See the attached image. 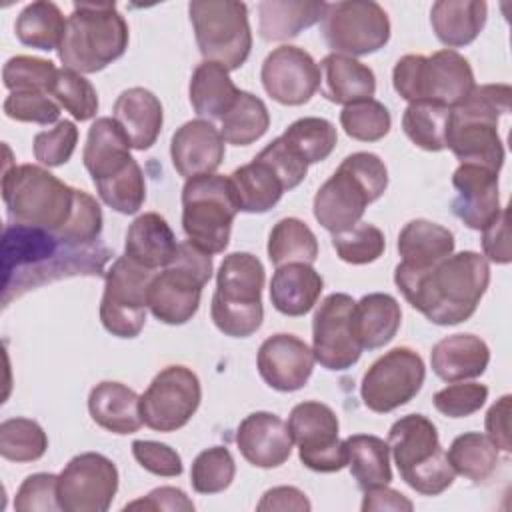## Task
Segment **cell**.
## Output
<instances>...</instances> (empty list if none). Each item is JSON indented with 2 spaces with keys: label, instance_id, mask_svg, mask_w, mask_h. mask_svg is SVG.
<instances>
[{
  "label": "cell",
  "instance_id": "cell-58",
  "mask_svg": "<svg viewBox=\"0 0 512 512\" xmlns=\"http://www.w3.org/2000/svg\"><path fill=\"white\" fill-rule=\"evenodd\" d=\"M484 256L496 264H508L512 260L510 234H508V210L502 208L500 214L482 230Z\"/></svg>",
  "mask_w": 512,
  "mask_h": 512
},
{
  "label": "cell",
  "instance_id": "cell-14",
  "mask_svg": "<svg viewBox=\"0 0 512 512\" xmlns=\"http://www.w3.org/2000/svg\"><path fill=\"white\" fill-rule=\"evenodd\" d=\"M152 276L154 270L136 264L126 254L112 262L100 302L102 326L112 336L136 338L142 332Z\"/></svg>",
  "mask_w": 512,
  "mask_h": 512
},
{
  "label": "cell",
  "instance_id": "cell-23",
  "mask_svg": "<svg viewBox=\"0 0 512 512\" xmlns=\"http://www.w3.org/2000/svg\"><path fill=\"white\" fill-rule=\"evenodd\" d=\"M456 196L452 200L454 216L472 230H484L500 214L498 172L460 164L452 174Z\"/></svg>",
  "mask_w": 512,
  "mask_h": 512
},
{
  "label": "cell",
  "instance_id": "cell-56",
  "mask_svg": "<svg viewBox=\"0 0 512 512\" xmlns=\"http://www.w3.org/2000/svg\"><path fill=\"white\" fill-rule=\"evenodd\" d=\"M132 454L136 462L150 474L166 476V478L182 474V458L168 444L154 442V440H134Z\"/></svg>",
  "mask_w": 512,
  "mask_h": 512
},
{
  "label": "cell",
  "instance_id": "cell-54",
  "mask_svg": "<svg viewBox=\"0 0 512 512\" xmlns=\"http://www.w3.org/2000/svg\"><path fill=\"white\" fill-rule=\"evenodd\" d=\"M488 398V388L478 382L450 384L438 390L432 398L434 408L448 418H466L478 412Z\"/></svg>",
  "mask_w": 512,
  "mask_h": 512
},
{
  "label": "cell",
  "instance_id": "cell-31",
  "mask_svg": "<svg viewBox=\"0 0 512 512\" xmlns=\"http://www.w3.org/2000/svg\"><path fill=\"white\" fill-rule=\"evenodd\" d=\"M320 68L324 72L322 96L334 104L348 106L370 100L376 92V76L372 68L352 56L332 52L322 58Z\"/></svg>",
  "mask_w": 512,
  "mask_h": 512
},
{
  "label": "cell",
  "instance_id": "cell-5",
  "mask_svg": "<svg viewBox=\"0 0 512 512\" xmlns=\"http://www.w3.org/2000/svg\"><path fill=\"white\" fill-rule=\"evenodd\" d=\"M388 188V170L380 156L354 152L342 160L336 172L314 196V218L332 234L354 228L370 202Z\"/></svg>",
  "mask_w": 512,
  "mask_h": 512
},
{
  "label": "cell",
  "instance_id": "cell-21",
  "mask_svg": "<svg viewBox=\"0 0 512 512\" xmlns=\"http://www.w3.org/2000/svg\"><path fill=\"white\" fill-rule=\"evenodd\" d=\"M260 80L266 94L284 106L306 104L320 86V66L298 46H278L262 62Z\"/></svg>",
  "mask_w": 512,
  "mask_h": 512
},
{
  "label": "cell",
  "instance_id": "cell-12",
  "mask_svg": "<svg viewBox=\"0 0 512 512\" xmlns=\"http://www.w3.org/2000/svg\"><path fill=\"white\" fill-rule=\"evenodd\" d=\"M238 212L236 194L228 176L200 174L182 188V228L192 244L208 254H220L230 242Z\"/></svg>",
  "mask_w": 512,
  "mask_h": 512
},
{
  "label": "cell",
  "instance_id": "cell-46",
  "mask_svg": "<svg viewBox=\"0 0 512 512\" xmlns=\"http://www.w3.org/2000/svg\"><path fill=\"white\" fill-rule=\"evenodd\" d=\"M234 474L236 464L230 450L224 446H212L194 458L190 482L198 494H218L232 484Z\"/></svg>",
  "mask_w": 512,
  "mask_h": 512
},
{
  "label": "cell",
  "instance_id": "cell-32",
  "mask_svg": "<svg viewBox=\"0 0 512 512\" xmlns=\"http://www.w3.org/2000/svg\"><path fill=\"white\" fill-rule=\"evenodd\" d=\"M328 2L264 0L258 4V32L268 42L296 38L302 30L322 22Z\"/></svg>",
  "mask_w": 512,
  "mask_h": 512
},
{
  "label": "cell",
  "instance_id": "cell-7",
  "mask_svg": "<svg viewBox=\"0 0 512 512\" xmlns=\"http://www.w3.org/2000/svg\"><path fill=\"white\" fill-rule=\"evenodd\" d=\"M76 192L78 188L36 164L6 168L2 176V200L10 222L44 228L58 236L74 212Z\"/></svg>",
  "mask_w": 512,
  "mask_h": 512
},
{
  "label": "cell",
  "instance_id": "cell-16",
  "mask_svg": "<svg viewBox=\"0 0 512 512\" xmlns=\"http://www.w3.org/2000/svg\"><path fill=\"white\" fill-rule=\"evenodd\" d=\"M424 378L422 356L408 346H396L366 370L360 396L368 410L386 414L408 404L420 392Z\"/></svg>",
  "mask_w": 512,
  "mask_h": 512
},
{
  "label": "cell",
  "instance_id": "cell-24",
  "mask_svg": "<svg viewBox=\"0 0 512 512\" xmlns=\"http://www.w3.org/2000/svg\"><path fill=\"white\" fill-rule=\"evenodd\" d=\"M226 154L220 130L204 118L188 120L170 140L172 166L180 176L194 178L200 174H214Z\"/></svg>",
  "mask_w": 512,
  "mask_h": 512
},
{
  "label": "cell",
  "instance_id": "cell-47",
  "mask_svg": "<svg viewBox=\"0 0 512 512\" xmlns=\"http://www.w3.org/2000/svg\"><path fill=\"white\" fill-rule=\"evenodd\" d=\"M340 126L354 140L376 142L390 132L392 118L382 102L370 98L344 106L340 112Z\"/></svg>",
  "mask_w": 512,
  "mask_h": 512
},
{
  "label": "cell",
  "instance_id": "cell-48",
  "mask_svg": "<svg viewBox=\"0 0 512 512\" xmlns=\"http://www.w3.org/2000/svg\"><path fill=\"white\" fill-rule=\"evenodd\" d=\"M56 78L58 68L54 62L34 56H12L2 68V80L10 92L34 90L52 96Z\"/></svg>",
  "mask_w": 512,
  "mask_h": 512
},
{
  "label": "cell",
  "instance_id": "cell-62",
  "mask_svg": "<svg viewBox=\"0 0 512 512\" xmlns=\"http://www.w3.org/2000/svg\"><path fill=\"white\" fill-rule=\"evenodd\" d=\"M414 504L400 494L398 490H392L386 486H374L364 490V500H362V510L372 512V510H406L410 512Z\"/></svg>",
  "mask_w": 512,
  "mask_h": 512
},
{
  "label": "cell",
  "instance_id": "cell-37",
  "mask_svg": "<svg viewBox=\"0 0 512 512\" xmlns=\"http://www.w3.org/2000/svg\"><path fill=\"white\" fill-rule=\"evenodd\" d=\"M188 94L190 104L198 116L220 120L234 104L240 90L234 86L228 70L222 64L204 60L192 72Z\"/></svg>",
  "mask_w": 512,
  "mask_h": 512
},
{
  "label": "cell",
  "instance_id": "cell-2",
  "mask_svg": "<svg viewBox=\"0 0 512 512\" xmlns=\"http://www.w3.org/2000/svg\"><path fill=\"white\" fill-rule=\"evenodd\" d=\"M108 256L104 246H74L50 230L8 222L2 238L4 304L10 292L18 296L54 278L100 274Z\"/></svg>",
  "mask_w": 512,
  "mask_h": 512
},
{
  "label": "cell",
  "instance_id": "cell-4",
  "mask_svg": "<svg viewBox=\"0 0 512 512\" xmlns=\"http://www.w3.org/2000/svg\"><path fill=\"white\" fill-rule=\"evenodd\" d=\"M512 88L508 84L474 86L462 104L452 108L446 148L460 164H476L500 172L504 146L498 134V118L510 112Z\"/></svg>",
  "mask_w": 512,
  "mask_h": 512
},
{
  "label": "cell",
  "instance_id": "cell-1",
  "mask_svg": "<svg viewBox=\"0 0 512 512\" xmlns=\"http://www.w3.org/2000/svg\"><path fill=\"white\" fill-rule=\"evenodd\" d=\"M394 282L410 306L432 324L452 326L476 312L490 284V266L478 252L462 250L428 268L398 264Z\"/></svg>",
  "mask_w": 512,
  "mask_h": 512
},
{
  "label": "cell",
  "instance_id": "cell-17",
  "mask_svg": "<svg viewBox=\"0 0 512 512\" xmlns=\"http://www.w3.org/2000/svg\"><path fill=\"white\" fill-rule=\"evenodd\" d=\"M202 400L198 376L180 364L162 368L140 396L142 422L156 432H174L188 424Z\"/></svg>",
  "mask_w": 512,
  "mask_h": 512
},
{
  "label": "cell",
  "instance_id": "cell-19",
  "mask_svg": "<svg viewBox=\"0 0 512 512\" xmlns=\"http://www.w3.org/2000/svg\"><path fill=\"white\" fill-rule=\"evenodd\" d=\"M116 490L118 468L98 452L74 456L58 476V502L64 512H106Z\"/></svg>",
  "mask_w": 512,
  "mask_h": 512
},
{
  "label": "cell",
  "instance_id": "cell-43",
  "mask_svg": "<svg viewBox=\"0 0 512 512\" xmlns=\"http://www.w3.org/2000/svg\"><path fill=\"white\" fill-rule=\"evenodd\" d=\"M452 108L434 102H410L402 114V130L422 150L440 152L446 148V132Z\"/></svg>",
  "mask_w": 512,
  "mask_h": 512
},
{
  "label": "cell",
  "instance_id": "cell-22",
  "mask_svg": "<svg viewBox=\"0 0 512 512\" xmlns=\"http://www.w3.org/2000/svg\"><path fill=\"white\" fill-rule=\"evenodd\" d=\"M312 348L294 334L266 338L256 356L260 378L278 392H296L306 386L314 370Z\"/></svg>",
  "mask_w": 512,
  "mask_h": 512
},
{
  "label": "cell",
  "instance_id": "cell-30",
  "mask_svg": "<svg viewBox=\"0 0 512 512\" xmlns=\"http://www.w3.org/2000/svg\"><path fill=\"white\" fill-rule=\"evenodd\" d=\"M88 412L100 428L114 434H132L144 424L140 396L122 382L96 384L88 396Z\"/></svg>",
  "mask_w": 512,
  "mask_h": 512
},
{
  "label": "cell",
  "instance_id": "cell-28",
  "mask_svg": "<svg viewBox=\"0 0 512 512\" xmlns=\"http://www.w3.org/2000/svg\"><path fill=\"white\" fill-rule=\"evenodd\" d=\"M322 288L324 280L312 264L290 262L276 268L270 280V300L280 314L304 316L318 302Z\"/></svg>",
  "mask_w": 512,
  "mask_h": 512
},
{
  "label": "cell",
  "instance_id": "cell-10",
  "mask_svg": "<svg viewBox=\"0 0 512 512\" xmlns=\"http://www.w3.org/2000/svg\"><path fill=\"white\" fill-rule=\"evenodd\" d=\"M392 86L408 102H434L456 108L476 84L468 60L446 48L432 56H402L392 70Z\"/></svg>",
  "mask_w": 512,
  "mask_h": 512
},
{
  "label": "cell",
  "instance_id": "cell-60",
  "mask_svg": "<svg viewBox=\"0 0 512 512\" xmlns=\"http://www.w3.org/2000/svg\"><path fill=\"white\" fill-rule=\"evenodd\" d=\"M510 400L512 396L510 394H504L502 398H498L490 410L486 412V436L494 442L496 448L504 450L506 454L512 450V444H510V426H508V420H510Z\"/></svg>",
  "mask_w": 512,
  "mask_h": 512
},
{
  "label": "cell",
  "instance_id": "cell-25",
  "mask_svg": "<svg viewBox=\"0 0 512 512\" xmlns=\"http://www.w3.org/2000/svg\"><path fill=\"white\" fill-rule=\"evenodd\" d=\"M288 424L272 412L248 414L236 432V446L246 462L256 468H278L292 454Z\"/></svg>",
  "mask_w": 512,
  "mask_h": 512
},
{
  "label": "cell",
  "instance_id": "cell-45",
  "mask_svg": "<svg viewBox=\"0 0 512 512\" xmlns=\"http://www.w3.org/2000/svg\"><path fill=\"white\" fill-rule=\"evenodd\" d=\"M48 436L30 418H8L0 424V454L12 462H34L44 456Z\"/></svg>",
  "mask_w": 512,
  "mask_h": 512
},
{
  "label": "cell",
  "instance_id": "cell-41",
  "mask_svg": "<svg viewBox=\"0 0 512 512\" xmlns=\"http://www.w3.org/2000/svg\"><path fill=\"white\" fill-rule=\"evenodd\" d=\"M268 258L278 268L290 262L312 264L318 258V240L300 218H282L268 236Z\"/></svg>",
  "mask_w": 512,
  "mask_h": 512
},
{
  "label": "cell",
  "instance_id": "cell-27",
  "mask_svg": "<svg viewBox=\"0 0 512 512\" xmlns=\"http://www.w3.org/2000/svg\"><path fill=\"white\" fill-rule=\"evenodd\" d=\"M112 118L120 124L134 150H148L158 140L164 122L160 100L140 86L128 88L116 98Z\"/></svg>",
  "mask_w": 512,
  "mask_h": 512
},
{
  "label": "cell",
  "instance_id": "cell-49",
  "mask_svg": "<svg viewBox=\"0 0 512 512\" xmlns=\"http://www.w3.org/2000/svg\"><path fill=\"white\" fill-rule=\"evenodd\" d=\"M332 246L338 258L348 264H370L384 254L386 238L374 224L358 222L346 232L332 234Z\"/></svg>",
  "mask_w": 512,
  "mask_h": 512
},
{
  "label": "cell",
  "instance_id": "cell-40",
  "mask_svg": "<svg viewBox=\"0 0 512 512\" xmlns=\"http://www.w3.org/2000/svg\"><path fill=\"white\" fill-rule=\"evenodd\" d=\"M270 126L266 104L252 92L240 90L230 110L220 118V134L224 142L234 146H248L260 140Z\"/></svg>",
  "mask_w": 512,
  "mask_h": 512
},
{
  "label": "cell",
  "instance_id": "cell-42",
  "mask_svg": "<svg viewBox=\"0 0 512 512\" xmlns=\"http://www.w3.org/2000/svg\"><path fill=\"white\" fill-rule=\"evenodd\" d=\"M446 458L456 474L482 482L488 480L496 470L498 448L486 434L464 432L452 440Z\"/></svg>",
  "mask_w": 512,
  "mask_h": 512
},
{
  "label": "cell",
  "instance_id": "cell-9",
  "mask_svg": "<svg viewBox=\"0 0 512 512\" xmlns=\"http://www.w3.org/2000/svg\"><path fill=\"white\" fill-rule=\"evenodd\" d=\"M388 446L400 478L418 494L438 496L452 486V470L438 430L424 414H408L396 420L388 432Z\"/></svg>",
  "mask_w": 512,
  "mask_h": 512
},
{
  "label": "cell",
  "instance_id": "cell-53",
  "mask_svg": "<svg viewBox=\"0 0 512 512\" xmlns=\"http://www.w3.org/2000/svg\"><path fill=\"white\" fill-rule=\"evenodd\" d=\"M60 108L50 94L34 90L10 92L4 100V114L16 122L52 124L60 118Z\"/></svg>",
  "mask_w": 512,
  "mask_h": 512
},
{
  "label": "cell",
  "instance_id": "cell-44",
  "mask_svg": "<svg viewBox=\"0 0 512 512\" xmlns=\"http://www.w3.org/2000/svg\"><path fill=\"white\" fill-rule=\"evenodd\" d=\"M280 138L306 164H316L326 160L338 142L336 126L330 120L318 118V116L298 118L284 130Z\"/></svg>",
  "mask_w": 512,
  "mask_h": 512
},
{
  "label": "cell",
  "instance_id": "cell-38",
  "mask_svg": "<svg viewBox=\"0 0 512 512\" xmlns=\"http://www.w3.org/2000/svg\"><path fill=\"white\" fill-rule=\"evenodd\" d=\"M344 446L346 464L362 490L390 484L392 468L388 442L372 434H352L344 440Z\"/></svg>",
  "mask_w": 512,
  "mask_h": 512
},
{
  "label": "cell",
  "instance_id": "cell-36",
  "mask_svg": "<svg viewBox=\"0 0 512 512\" xmlns=\"http://www.w3.org/2000/svg\"><path fill=\"white\" fill-rule=\"evenodd\" d=\"M398 254L408 268H428L454 252V234L430 220H410L398 234Z\"/></svg>",
  "mask_w": 512,
  "mask_h": 512
},
{
  "label": "cell",
  "instance_id": "cell-15",
  "mask_svg": "<svg viewBox=\"0 0 512 512\" xmlns=\"http://www.w3.org/2000/svg\"><path fill=\"white\" fill-rule=\"evenodd\" d=\"M320 32L334 54L366 56L388 44L390 20L386 10L372 0L328 2Z\"/></svg>",
  "mask_w": 512,
  "mask_h": 512
},
{
  "label": "cell",
  "instance_id": "cell-18",
  "mask_svg": "<svg viewBox=\"0 0 512 512\" xmlns=\"http://www.w3.org/2000/svg\"><path fill=\"white\" fill-rule=\"evenodd\" d=\"M336 412L316 400L300 402L288 416L292 442L298 444L300 462L314 472H338L346 466V446L338 438Z\"/></svg>",
  "mask_w": 512,
  "mask_h": 512
},
{
  "label": "cell",
  "instance_id": "cell-29",
  "mask_svg": "<svg viewBox=\"0 0 512 512\" xmlns=\"http://www.w3.org/2000/svg\"><path fill=\"white\" fill-rule=\"evenodd\" d=\"M176 248L178 242L172 228L156 212H144L128 226L124 254L148 270L166 268Z\"/></svg>",
  "mask_w": 512,
  "mask_h": 512
},
{
  "label": "cell",
  "instance_id": "cell-55",
  "mask_svg": "<svg viewBox=\"0 0 512 512\" xmlns=\"http://www.w3.org/2000/svg\"><path fill=\"white\" fill-rule=\"evenodd\" d=\"M14 510L20 512H56L62 510L58 502V476L48 472L30 474L14 496Z\"/></svg>",
  "mask_w": 512,
  "mask_h": 512
},
{
  "label": "cell",
  "instance_id": "cell-13",
  "mask_svg": "<svg viewBox=\"0 0 512 512\" xmlns=\"http://www.w3.org/2000/svg\"><path fill=\"white\" fill-rule=\"evenodd\" d=\"M196 44L204 60L238 70L250 56L248 8L236 0H194L188 4Z\"/></svg>",
  "mask_w": 512,
  "mask_h": 512
},
{
  "label": "cell",
  "instance_id": "cell-39",
  "mask_svg": "<svg viewBox=\"0 0 512 512\" xmlns=\"http://www.w3.org/2000/svg\"><path fill=\"white\" fill-rule=\"evenodd\" d=\"M66 20L54 2L38 0L18 14L14 22L16 38L30 48L58 50L66 32Z\"/></svg>",
  "mask_w": 512,
  "mask_h": 512
},
{
  "label": "cell",
  "instance_id": "cell-3",
  "mask_svg": "<svg viewBox=\"0 0 512 512\" xmlns=\"http://www.w3.org/2000/svg\"><path fill=\"white\" fill-rule=\"evenodd\" d=\"M130 140L114 118H96L88 130L82 160L100 200L120 214H134L146 200L140 164L130 154Z\"/></svg>",
  "mask_w": 512,
  "mask_h": 512
},
{
  "label": "cell",
  "instance_id": "cell-8",
  "mask_svg": "<svg viewBox=\"0 0 512 512\" xmlns=\"http://www.w3.org/2000/svg\"><path fill=\"white\" fill-rule=\"evenodd\" d=\"M262 288L264 266L254 254L232 252L224 256L210 304V316L216 328L232 338L252 336L264 318Z\"/></svg>",
  "mask_w": 512,
  "mask_h": 512
},
{
  "label": "cell",
  "instance_id": "cell-61",
  "mask_svg": "<svg viewBox=\"0 0 512 512\" xmlns=\"http://www.w3.org/2000/svg\"><path fill=\"white\" fill-rule=\"evenodd\" d=\"M258 510H296L308 512L312 506L306 494L294 486H274L262 494V500L256 506Z\"/></svg>",
  "mask_w": 512,
  "mask_h": 512
},
{
  "label": "cell",
  "instance_id": "cell-26",
  "mask_svg": "<svg viewBox=\"0 0 512 512\" xmlns=\"http://www.w3.org/2000/svg\"><path fill=\"white\" fill-rule=\"evenodd\" d=\"M490 362L488 344L474 334H452L438 340L430 352L434 374L444 382L472 380L484 374Z\"/></svg>",
  "mask_w": 512,
  "mask_h": 512
},
{
  "label": "cell",
  "instance_id": "cell-34",
  "mask_svg": "<svg viewBox=\"0 0 512 512\" xmlns=\"http://www.w3.org/2000/svg\"><path fill=\"white\" fill-rule=\"evenodd\" d=\"M488 6L480 0H438L430 10V24L436 38L452 48L468 46L486 24Z\"/></svg>",
  "mask_w": 512,
  "mask_h": 512
},
{
  "label": "cell",
  "instance_id": "cell-11",
  "mask_svg": "<svg viewBox=\"0 0 512 512\" xmlns=\"http://www.w3.org/2000/svg\"><path fill=\"white\" fill-rule=\"evenodd\" d=\"M212 278V254L180 242L170 264L152 276L148 308L164 324H186L198 312L202 288Z\"/></svg>",
  "mask_w": 512,
  "mask_h": 512
},
{
  "label": "cell",
  "instance_id": "cell-59",
  "mask_svg": "<svg viewBox=\"0 0 512 512\" xmlns=\"http://www.w3.org/2000/svg\"><path fill=\"white\" fill-rule=\"evenodd\" d=\"M138 508H142V510H170V512L184 510V512H190V510H194V504L186 496L184 490L174 488V486H160V488H154L152 492H148L144 498L134 500V502L124 506V510H138Z\"/></svg>",
  "mask_w": 512,
  "mask_h": 512
},
{
  "label": "cell",
  "instance_id": "cell-20",
  "mask_svg": "<svg viewBox=\"0 0 512 512\" xmlns=\"http://www.w3.org/2000/svg\"><path fill=\"white\" fill-rule=\"evenodd\" d=\"M352 296L344 292L328 294L312 318V354L326 370H348L360 360L362 346L354 334Z\"/></svg>",
  "mask_w": 512,
  "mask_h": 512
},
{
  "label": "cell",
  "instance_id": "cell-57",
  "mask_svg": "<svg viewBox=\"0 0 512 512\" xmlns=\"http://www.w3.org/2000/svg\"><path fill=\"white\" fill-rule=\"evenodd\" d=\"M260 160L268 162L274 172L282 178L286 190H292L296 188L304 178H306V172H308V164L288 148V144L278 136L274 138L260 154H258Z\"/></svg>",
  "mask_w": 512,
  "mask_h": 512
},
{
  "label": "cell",
  "instance_id": "cell-35",
  "mask_svg": "<svg viewBox=\"0 0 512 512\" xmlns=\"http://www.w3.org/2000/svg\"><path fill=\"white\" fill-rule=\"evenodd\" d=\"M228 178L232 182L240 212H268L280 202L282 194L286 192L282 178L268 162L260 160L258 156L250 164L236 168Z\"/></svg>",
  "mask_w": 512,
  "mask_h": 512
},
{
  "label": "cell",
  "instance_id": "cell-52",
  "mask_svg": "<svg viewBox=\"0 0 512 512\" xmlns=\"http://www.w3.org/2000/svg\"><path fill=\"white\" fill-rule=\"evenodd\" d=\"M102 232V208L100 204L84 190L76 192V206L60 232V238L74 246H92L96 244Z\"/></svg>",
  "mask_w": 512,
  "mask_h": 512
},
{
  "label": "cell",
  "instance_id": "cell-50",
  "mask_svg": "<svg viewBox=\"0 0 512 512\" xmlns=\"http://www.w3.org/2000/svg\"><path fill=\"white\" fill-rule=\"evenodd\" d=\"M52 98L80 122L94 118L98 112V94L92 82L70 68L58 70Z\"/></svg>",
  "mask_w": 512,
  "mask_h": 512
},
{
  "label": "cell",
  "instance_id": "cell-6",
  "mask_svg": "<svg viewBox=\"0 0 512 512\" xmlns=\"http://www.w3.org/2000/svg\"><path fill=\"white\" fill-rule=\"evenodd\" d=\"M128 48V24L114 2H76L58 48L64 68L94 74Z\"/></svg>",
  "mask_w": 512,
  "mask_h": 512
},
{
  "label": "cell",
  "instance_id": "cell-51",
  "mask_svg": "<svg viewBox=\"0 0 512 512\" xmlns=\"http://www.w3.org/2000/svg\"><path fill=\"white\" fill-rule=\"evenodd\" d=\"M76 142H78V128L74 122L70 120H60L54 128L38 132L34 136V158L48 168H56L66 164L74 150H76Z\"/></svg>",
  "mask_w": 512,
  "mask_h": 512
},
{
  "label": "cell",
  "instance_id": "cell-33",
  "mask_svg": "<svg viewBox=\"0 0 512 512\" xmlns=\"http://www.w3.org/2000/svg\"><path fill=\"white\" fill-rule=\"evenodd\" d=\"M402 310L394 296L372 292L354 304L352 326L362 350H376L386 346L398 332Z\"/></svg>",
  "mask_w": 512,
  "mask_h": 512
}]
</instances>
